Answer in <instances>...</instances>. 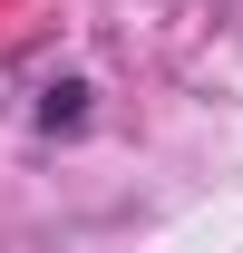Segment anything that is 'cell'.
<instances>
[{"instance_id": "cell-1", "label": "cell", "mask_w": 243, "mask_h": 253, "mask_svg": "<svg viewBox=\"0 0 243 253\" xmlns=\"http://www.w3.org/2000/svg\"><path fill=\"white\" fill-rule=\"evenodd\" d=\"M78 107H88V88H49L39 97V126H78Z\"/></svg>"}]
</instances>
